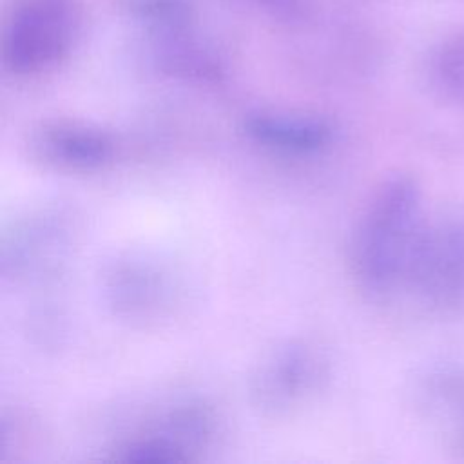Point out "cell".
I'll use <instances>...</instances> for the list:
<instances>
[{
	"mask_svg": "<svg viewBox=\"0 0 464 464\" xmlns=\"http://www.w3.org/2000/svg\"><path fill=\"white\" fill-rule=\"evenodd\" d=\"M76 225L65 208L45 207L16 219L2 237V277L34 281L53 276L74 241Z\"/></svg>",
	"mask_w": 464,
	"mask_h": 464,
	"instance_id": "cell-6",
	"label": "cell"
},
{
	"mask_svg": "<svg viewBox=\"0 0 464 464\" xmlns=\"http://www.w3.org/2000/svg\"><path fill=\"white\" fill-rule=\"evenodd\" d=\"M111 312L132 326H161L187 303V286L174 266L149 254H125L111 261L102 277Z\"/></svg>",
	"mask_w": 464,
	"mask_h": 464,
	"instance_id": "cell-2",
	"label": "cell"
},
{
	"mask_svg": "<svg viewBox=\"0 0 464 464\" xmlns=\"http://www.w3.org/2000/svg\"><path fill=\"white\" fill-rule=\"evenodd\" d=\"M76 24L72 0H24L4 33V65L18 76L47 71L67 54Z\"/></svg>",
	"mask_w": 464,
	"mask_h": 464,
	"instance_id": "cell-5",
	"label": "cell"
},
{
	"mask_svg": "<svg viewBox=\"0 0 464 464\" xmlns=\"http://www.w3.org/2000/svg\"><path fill=\"white\" fill-rule=\"evenodd\" d=\"M415 411L431 439L464 460V364L422 377L415 390Z\"/></svg>",
	"mask_w": 464,
	"mask_h": 464,
	"instance_id": "cell-8",
	"label": "cell"
},
{
	"mask_svg": "<svg viewBox=\"0 0 464 464\" xmlns=\"http://www.w3.org/2000/svg\"><path fill=\"white\" fill-rule=\"evenodd\" d=\"M219 417L203 401H181L114 440L111 460L187 462L203 459L219 435Z\"/></svg>",
	"mask_w": 464,
	"mask_h": 464,
	"instance_id": "cell-3",
	"label": "cell"
},
{
	"mask_svg": "<svg viewBox=\"0 0 464 464\" xmlns=\"http://www.w3.org/2000/svg\"><path fill=\"white\" fill-rule=\"evenodd\" d=\"M250 141L283 156H314L335 140L332 120L308 112L257 111L243 120Z\"/></svg>",
	"mask_w": 464,
	"mask_h": 464,
	"instance_id": "cell-9",
	"label": "cell"
},
{
	"mask_svg": "<svg viewBox=\"0 0 464 464\" xmlns=\"http://www.w3.org/2000/svg\"><path fill=\"white\" fill-rule=\"evenodd\" d=\"M431 212L420 179L393 172L368 194L348 239V272L373 304L404 308Z\"/></svg>",
	"mask_w": 464,
	"mask_h": 464,
	"instance_id": "cell-1",
	"label": "cell"
},
{
	"mask_svg": "<svg viewBox=\"0 0 464 464\" xmlns=\"http://www.w3.org/2000/svg\"><path fill=\"white\" fill-rule=\"evenodd\" d=\"M328 359L310 341L274 348L250 379V402L266 419H285L306 406L328 381Z\"/></svg>",
	"mask_w": 464,
	"mask_h": 464,
	"instance_id": "cell-4",
	"label": "cell"
},
{
	"mask_svg": "<svg viewBox=\"0 0 464 464\" xmlns=\"http://www.w3.org/2000/svg\"><path fill=\"white\" fill-rule=\"evenodd\" d=\"M428 76L444 102L464 109V29L440 42L433 51Z\"/></svg>",
	"mask_w": 464,
	"mask_h": 464,
	"instance_id": "cell-10",
	"label": "cell"
},
{
	"mask_svg": "<svg viewBox=\"0 0 464 464\" xmlns=\"http://www.w3.org/2000/svg\"><path fill=\"white\" fill-rule=\"evenodd\" d=\"M25 149L31 161L60 174L100 172L118 156V141L109 130L65 118L34 125L27 134Z\"/></svg>",
	"mask_w": 464,
	"mask_h": 464,
	"instance_id": "cell-7",
	"label": "cell"
}]
</instances>
